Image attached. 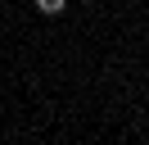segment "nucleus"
I'll use <instances>...</instances> for the list:
<instances>
[{"label":"nucleus","mask_w":149,"mask_h":145,"mask_svg":"<svg viewBox=\"0 0 149 145\" xmlns=\"http://www.w3.org/2000/svg\"><path fill=\"white\" fill-rule=\"evenodd\" d=\"M36 9H41L45 18H54V14H63V9H68V0H36Z\"/></svg>","instance_id":"f257e3e1"}]
</instances>
